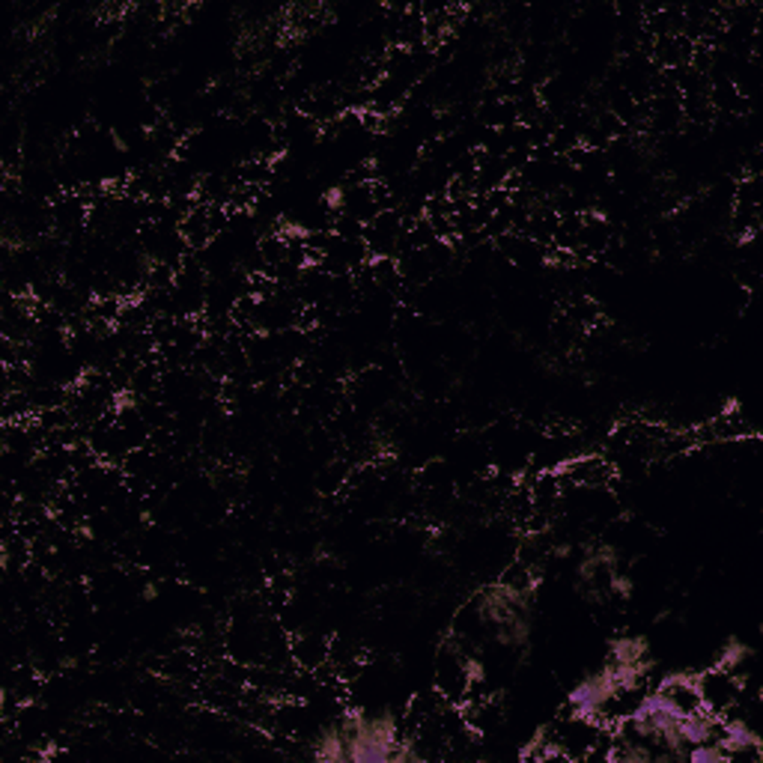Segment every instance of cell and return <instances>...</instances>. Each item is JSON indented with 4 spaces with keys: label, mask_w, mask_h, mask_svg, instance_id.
I'll use <instances>...</instances> for the list:
<instances>
[{
    "label": "cell",
    "mask_w": 763,
    "mask_h": 763,
    "mask_svg": "<svg viewBox=\"0 0 763 763\" xmlns=\"http://www.w3.org/2000/svg\"><path fill=\"white\" fill-rule=\"evenodd\" d=\"M609 662L620 668H635V671H650V644L641 635H620L609 647Z\"/></svg>",
    "instance_id": "obj_1"
},
{
    "label": "cell",
    "mask_w": 763,
    "mask_h": 763,
    "mask_svg": "<svg viewBox=\"0 0 763 763\" xmlns=\"http://www.w3.org/2000/svg\"><path fill=\"white\" fill-rule=\"evenodd\" d=\"M749 653H751V650H749V647H745L743 641H728L716 665H719V671H725V674H734V671L740 668L745 659H749Z\"/></svg>",
    "instance_id": "obj_2"
}]
</instances>
